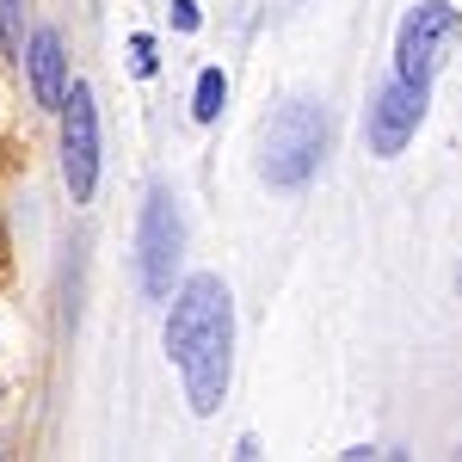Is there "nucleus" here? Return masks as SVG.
<instances>
[{"instance_id": "obj_1", "label": "nucleus", "mask_w": 462, "mask_h": 462, "mask_svg": "<svg viewBox=\"0 0 462 462\" xmlns=\"http://www.w3.org/2000/svg\"><path fill=\"white\" fill-rule=\"evenodd\" d=\"M167 352H173L179 376H185V401L191 413H216L228 394V352H235V309H228V284L222 278H191L173 296L167 315Z\"/></svg>"}, {"instance_id": "obj_2", "label": "nucleus", "mask_w": 462, "mask_h": 462, "mask_svg": "<svg viewBox=\"0 0 462 462\" xmlns=\"http://www.w3.org/2000/svg\"><path fill=\"white\" fill-rule=\"evenodd\" d=\"M320 154H327V117L320 106L309 99H290V106L272 111V124H265V161H259V173L272 179V185H302V179L320 167Z\"/></svg>"}, {"instance_id": "obj_3", "label": "nucleus", "mask_w": 462, "mask_h": 462, "mask_svg": "<svg viewBox=\"0 0 462 462\" xmlns=\"http://www.w3.org/2000/svg\"><path fill=\"white\" fill-rule=\"evenodd\" d=\"M457 32H462V19H457L450 0H426V6H413V13L401 19V37H394V74L431 87V74H438V62H444V50H450V37H457Z\"/></svg>"}, {"instance_id": "obj_4", "label": "nucleus", "mask_w": 462, "mask_h": 462, "mask_svg": "<svg viewBox=\"0 0 462 462\" xmlns=\"http://www.w3.org/2000/svg\"><path fill=\"white\" fill-rule=\"evenodd\" d=\"M62 179H69L74 204H87L99 185V111H93L87 80H74V93L62 99Z\"/></svg>"}, {"instance_id": "obj_5", "label": "nucleus", "mask_w": 462, "mask_h": 462, "mask_svg": "<svg viewBox=\"0 0 462 462\" xmlns=\"http://www.w3.org/2000/svg\"><path fill=\"white\" fill-rule=\"evenodd\" d=\"M136 247H143V290H148V296H167V290H173L179 247H185V222H179V204H173V191H167V185H154V191H148Z\"/></svg>"}, {"instance_id": "obj_6", "label": "nucleus", "mask_w": 462, "mask_h": 462, "mask_svg": "<svg viewBox=\"0 0 462 462\" xmlns=\"http://www.w3.org/2000/svg\"><path fill=\"white\" fill-rule=\"evenodd\" d=\"M420 117H426V87L420 80H394L376 93V106L364 117V136H370V154H401V148L413 143V130H420Z\"/></svg>"}, {"instance_id": "obj_7", "label": "nucleus", "mask_w": 462, "mask_h": 462, "mask_svg": "<svg viewBox=\"0 0 462 462\" xmlns=\"http://www.w3.org/2000/svg\"><path fill=\"white\" fill-rule=\"evenodd\" d=\"M25 69H32V99L43 111H56L69 99V56H62V37L50 32H32V50H25Z\"/></svg>"}, {"instance_id": "obj_8", "label": "nucleus", "mask_w": 462, "mask_h": 462, "mask_svg": "<svg viewBox=\"0 0 462 462\" xmlns=\"http://www.w3.org/2000/svg\"><path fill=\"white\" fill-rule=\"evenodd\" d=\"M222 99H228L222 69H204L198 74V93H191V117H198V124H216V117H222Z\"/></svg>"}, {"instance_id": "obj_9", "label": "nucleus", "mask_w": 462, "mask_h": 462, "mask_svg": "<svg viewBox=\"0 0 462 462\" xmlns=\"http://www.w3.org/2000/svg\"><path fill=\"white\" fill-rule=\"evenodd\" d=\"M19 6H25V0H0V43H6V50H25V25H19Z\"/></svg>"}, {"instance_id": "obj_10", "label": "nucleus", "mask_w": 462, "mask_h": 462, "mask_svg": "<svg viewBox=\"0 0 462 462\" xmlns=\"http://www.w3.org/2000/svg\"><path fill=\"white\" fill-rule=\"evenodd\" d=\"M130 62H136V74H154V37L148 32L130 37Z\"/></svg>"}, {"instance_id": "obj_11", "label": "nucleus", "mask_w": 462, "mask_h": 462, "mask_svg": "<svg viewBox=\"0 0 462 462\" xmlns=\"http://www.w3.org/2000/svg\"><path fill=\"white\" fill-rule=\"evenodd\" d=\"M173 25L179 32H198V0H173Z\"/></svg>"}]
</instances>
